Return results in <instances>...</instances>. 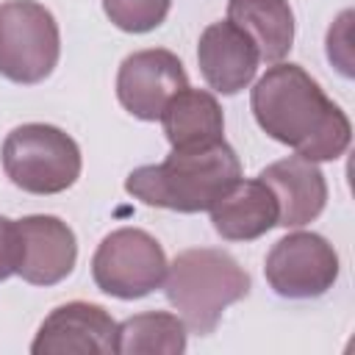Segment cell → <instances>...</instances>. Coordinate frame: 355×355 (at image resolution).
Here are the masks:
<instances>
[{"label": "cell", "mask_w": 355, "mask_h": 355, "mask_svg": "<svg viewBox=\"0 0 355 355\" xmlns=\"http://www.w3.org/2000/svg\"><path fill=\"white\" fill-rule=\"evenodd\" d=\"M255 122L275 141L308 161H336L347 153L352 125L300 64H275L250 97Z\"/></svg>", "instance_id": "cell-1"}, {"label": "cell", "mask_w": 355, "mask_h": 355, "mask_svg": "<svg viewBox=\"0 0 355 355\" xmlns=\"http://www.w3.org/2000/svg\"><path fill=\"white\" fill-rule=\"evenodd\" d=\"M241 161L227 141L205 150H172L161 164L139 166L128 175L125 191L153 208L178 214L208 211L236 180Z\"/></svg>", "instance_id": "cell-2"}, {"label": "cell", "mask_w": 355, "mask_h": 355, "mask_svg": "<svg viewBox=\"0 0 355 355\" xmlns=\"http://www.w3.org/2000/svg\"><path fill=\"white\" fill-rule=\"evenodd\" d=\"M164 291L183 324L197 336H208L216 330L225 308L250 294V275L225 250L191 247L166 266Z\"/></svg>", "instance_id": "cell-3"}, {"label": "cell", "mask_w": 355, "mask_h": 355, "mask_svg": "<svg viewBox=\"0 0 355 355\" xmlns=\"http://www.w3.org/2000/svg\"><path fill=\"white\" fill-rule=\"evenodd\" d=\"M3 172L28 194H61L80 175V150L55 125L28 122L3 141Z\"/></svg>", "instance_id": "cell-4"}, {"label": "cell", "mask_w": 355, "mask_h": 355, "mask_svg": "<svg viewBox=\"0 0 355 355\" xmlns=\"http://www.w3.org/2000/svg\"><path fill=\"white\" fill-rule=\"evenodd\" d=\"M61 33L55 17L36 0L0 6V75L31 86L50 78L58 64Z\"/></svg>", "instance_id": "cell-5"}, {"label": "cell", "mask_w": 355, "mask_h": 355, "mask_svg": "<svg viewBox=\"0 0 355 355\" xmlns=\"http://www.w3.org/2000/svg\"><path fill=\"white\" fill-rule=\"evenodd\" d=\"M166 266L164 247L147 230L119 227L100 241L92 258V277L108 297L141 300L164 283Z\"/></svg>", "instance_id": "cell-6"}, {"label": "cell", "mask_w": 355, "mask_h": 355, "mask_svg": "<svg viewBox=\"0 0 355 355\" xmlns=\"http://www.w3.org/2000/svg\"><path fill=\"white\" fill-rule=\"evenodd\" d=\"M266 283L286 300H313L338 280V252L319 233H288L266 255Z\"/></svg>", "instance_id": "cell-7"}, {"label": "cell", "mask_w": 355, "mask_h": 355, "mask_svg": "<svg viewBox=\"0 0 355 355\" xmlns=\"http://www.w3.org/2000/svg\"><path fill=\"white\" fill-rule=\"evenodd\" d=\"M189 86L180 58L164 47L130 53L119 64L116 97L128 114L144 122H155L164 105Z\"/></svg>", "instance_id": "cell-8"}, {"label": "cell", "mask_w": 355, "mask_h": 355, "mask_svg": "<svg viewBox=\"0 0 355 355\" xmlns=\"http://www.w3.org/2000/svg\"><path fill=\"white\" fill-rule=\"evenodd\" d=\"M33 355H111L116 352V322L103 305H58L31 344Z\"/></svg>", "instance_id": "cell-9"}, {"label": "cell", "mask_w": 355, "mask_h": 355, "mask_svg": "<svg viewBox=\"0 0 355 355\" xmlns=\"http://www.w3.org/2000/svg\"><path fill=\"white\" fill-rule=\"evenodd\" d=\"M78 261V241L67 222L50 214L17 219V275L33 286L61 283Z\"/></svg>", "instance_id": "cell-10"}, {"label": "cell", "mask_w": 355, "mask_h": 355, "mask_svg": "<svg viewBox=\"0 0 355 355\" xmlns=\"http://www.w3.org/2000/svg\"><path fill=\"white\" fill-rule=\"evenodd\" d=\"M258 47L233 22H211L200 33L197 64L205 83L219 94H236L247 89L258 72Z\"/></svg>", "instance_id": "cell-11"}, {"label": "cell", "mask_w": 355, "mask_h": 355, "mask_svg": "<svg viewBox=\"0 0 355 355\" xmlns=\"http://www.w3.org/2000/svg\"><path fill=\"white\" fill-rule=\"evenodd\" d=\"M258 180L269 186L277 200V225L302 227L313 222L327 202V183L316 161L302 155H288L283 161L269 164Z\"/></svg>", "instance_id": "cell-12"}, {"label": "cell", "mask_w": 355, "mask_h": 355, "mask_svg": "<svg viewBox=\"0 0 355 355\" xmlns=\"http://www.w3.org/2000/svg\"><path fill=\"white\" fill-rule=\"evenodd\" d=\"M208 211L214 230L227 241H252L277 225V200L258 178H239Z\"/></svg>", "instance_id": "cell-13"}, {"label": "cell", "mask_w": 355, "mask_h": 355, "mask_svg": "<svg viewBox=\"0 0 355 355\" xmlns=\"http://www.w3.org/2000/svg\"><path fill=\"white\" fill-rule=\"evenodd\" d=\"M164 136L172 150H205L225 141V116L222 105L211 92L180 89L161 111Z\"/></svg>", "instance_id": "cell-14"}, {"label": "cell", "mask_w": 355, "mask_h": 355, "mask_svg": "<svg viewBox=\"0 0 355 355\" xmlns=\"http://www.w3.org/2000/svg\"><path fill=\"white\" fill-rule=\"evenodd\" d=\"M227 22L252 39L266 64L283 61L294 44V11L288 0H227Z\"/></svg>", "instance_id": "cell-15"}, {"label": "cell", "mask_w": 355, "mask_h": 355, "mask_svg": "<svg viewBox=\"0 0 355 355\" xmlns=\"http://www.w3.org/2000/svg\"><path fill=\"white\" fill-rule=\"evenodd\" d=\"M186 324L178 313L150 311L116 324V355H180Z\"/></svg>", "instance_id": "cell-16"}, {"label": "cell", "mask_w": 355, "mask_h": 355, "mask_svg": "<svg viewBox=\"0 0 355 355\" xmlns=\"http://www.w3.org/2000/svg\"><path fill=\"white\" fill-rule=\"evenodd\" d=\"M172 0H103L105 17L125 33H147L169 14Z\"/></svg>", "instance_id": "cell-17"}, {"label": "cell", "mask_w": 355, "mask_h": 355, "mask_svg": "<svg viewBox=\"0 0 355 355\" xmlns=\"http://www.w3.org/2000/svg\"><path fill=\"white\" fill-rule=\"evenodd\" d=\"M17 275V222L0 216V280Z\"/></svg>", "instance_id": "cell-18"}]
</instances>
